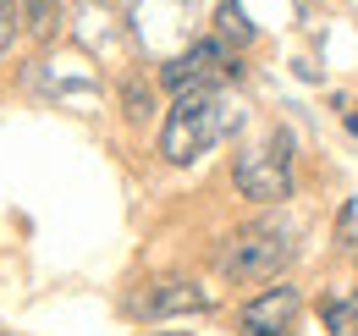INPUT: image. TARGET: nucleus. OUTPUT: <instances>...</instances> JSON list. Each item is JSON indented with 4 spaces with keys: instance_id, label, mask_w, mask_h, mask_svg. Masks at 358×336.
<instances>
[{
    "instance_id": "6e6552de",
    "label": "nucleus",
    "mask_w": 358,
    "mask_h": 336,
    "mask_svg": "<svg viewBox=\"0 0 358 336\" xmlns=\"http://www.w3.org/2000/svg\"><path fill=\"white\" fill-rule=\"evenodd\" d=\"M215 39H226V44H254V22H248L243 0H221V11H215Z\"/></svg>"
},
{
    "instance_id": "4468645a",
    "label": "nucleus",
    "mask_w": 358,
    "mask_h": 336,
    "mask_svg": "<svg viewBox=\"0 0 358 336\" xmlns=\"http://www.w3.org/2000/svg\"><path fill=\"white\" fill-rule=\"evenodd\" d=\"M149 336H187V331H149Z\"/></svg>"
},
{
    "instance_id": "9d476101",
    "label": "nucleus",
    "mask_w": 358,
    "mask_h": 336,
    "mask_svg": "<svg viewBox=\"0 0 358 336\" xmlns=\"http://www.w3.org/2000/svg\"><path fill=\"white\" fill-rule=\"evenodd\" d=\"M122 105H127L133 122H149V116H155V94H149V83H127V88H122Z\"/></svg>"
},
{
    "instance_id": "1a4fd4ad",
    "label": "nucleus",
    "mask_w": 358,
    "mask_h": 336,
    "mask_svg": "<svg viewBox=\"0 0 358 336\" xmlns=\"http://www.w3.org/2000/svg\"><path fill=\"white\" fill-rule=\"evenodd\" d=\"M22 22L34 39H50L61 28V0H22Z\"/></svg>"
},
{
    "instance_id": "0eeeda50",
    "label": "nucleus",
    "mask_w": 358,
    "mask_h": 336,
    "mask_svg": "<svg viewBox=\"0 0 358 336\" xmlns=\"http://www.w3.org/2000/svg\"><path fill=\"white\" fill-rule=\"evenodd\" d=\"M320 326L331 336H358V293H325L320 298Z\"/></svg>"
},
{
    "instance_id": "39448f33",
    "label": "nucleus",
    "mask_w": 358,
    "mask_h": 336,
    "mask_svg": "<svg viewBox=\"0 0 358 336\" xmlns=\"http://www.w3.org/2000/svg\"><path fill=\"white\" fill-rule=\"evenodd\" d=\"M298 309H303V298L292 281H270L265 293L243 298V309H237V331L243 336H287L292 331V320H298Z\"/></svg>"
},
{
    "instance_id": "f03ea898",
    "label": "nucleus",
    "mask_w": 358,
    "mask_h": 336,
    "mask_svg": "<svg viewBox=\"0 0 358 336\" xmlns=\"http://www.w3.org/2000/svg\"><path fill=\"white\" fill-rule=\"evenodd\" d=\"M287 259H292L287 226H248V232H237V237L226 243L221 276L231 287H254V281H275Z\"/></svg>"
},
{
    "instance_id": "20e7f679",
    "label": "nucleus",
    "mask_w": 358,
    "mask_h": 336,
    "mask_svg": "<svg viewBox=\"0 0 358 336\" xmlns=\"http://www.w3.org/2000/svg\"><path fill=\"white\" fill-rule=\"evenodd\" d=\"M226 78H237V55H231V44L226 39H199L187 44L182 55H171L166 66H160V88H171V94H187V88H226Z\"/></svg>"
},
{
    "instance_id": "f8f14e48",
    "label": "nucleus",
    "mask_w": 358,
    "mask_h": 336,
    "mask_svg": "<svg viewBox=\"0 0 358 336\" xmlns=\"http://www.w3.org/2000/svg\"><path fill=\"white\" fill-rule=\"evenodd\" d=\"M342 243H348V248H358V204H348V210H342Z\"/></svg>"
},
{
    "instance_id": "423d86ee",
    "label": "nucleus",
    "mask_w": 358,
    "mask_h": 336,
    "mask_svg": "<svg viewBox=\"0 0 358 336\" xmlns=\"http://www.w3.org/2000/svg\"><path fill=\"white\" fill-rule=\"evenodd\" d=\"M215 309V298L204 293L199 281H160L149 303H143V314L149 320H171V314H210Z\"/></svg>"
},
{
    "instance_id": "7ed1b4c3",
    "label": "nucleus",
    "mask_w": 358,
    "mask_h": 336,
    "mask_svg": "<svg viewBox=\"0 0 358 336\" xmlns=\"http://www.w3.org/2000/svg\"><path fill=\"white\" fill-rule=\"evenodd\" d=\"M231 182H237L243 199H259V204L292 199V132L275 127V144L270 149H237Z\"/></svg>"
},
{
    "instance_id": "f257e3e1",
    "label": "nucleus",
    "mask_w": 358,
    "mask_h": 336,
    "mask_svg": "<svg viewBox=\"0 0 358 336\" xmlns=\"http://www.w3.org/2000/svg\"><path fill=\"white\" fill-rule=\"evenodd\" d=\"M237 116L243 111L226 99V88H187V94H177L166 122H160V160L166 166H193L199 155H210L237 127Z\"/></svg>"
},
{
    "instance_id": "9b49d317",
    "label": "nucleus",
    "mask_w": 358,
    "mask_h": 336,
    "mask_svg": "<svg viewBox=\"0 0 358 336\" xmlns=\"http://www.w3.org/2000/svg\"><path fill=\"white\" fill-rule=\"evenodd\" d=\"M11 22H17V11H11V0H0V55L11 50V34H17Z\"/></svg>"
},
{
    "instance_id": "ddd939ff",
    "label": "nucleus",
    "mask_w": 358,
    "mask_h": 336,
    "mask_svg": "<svg viewBox=\"0 0 358 336\" xmlns=\"http://www.w3.org/2000/svg\"><path fill=\"white\" fill-rule=\"evenodd\" d=\"M348 132L358 138V105H348Z\"/></svg>"
}]
</instances>
